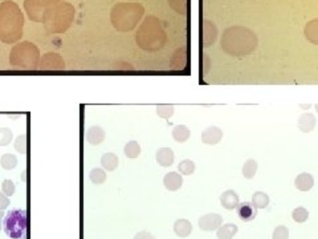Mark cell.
Masks as SVG:
<instances>
[{"mask_svg": "<svg viewBox=\"0 0 318 239\" xmlns=\"http://www.w3.org/2000/svg\"><path fill=\"white\" fill-rule=\"evenodd\" d=\"M236 214L243 222H251L257 217V209L252 205V202H242L236 208Z\"/></svg>", "mask_w": 318, "mask_h": 239, "instance_id": "obj_4", "label": "cell"}, {"mask_svg": "<svg viewBox=\"0 0 318 239\" xmlns=\"http://www.w3.org/2000/svg\"><path fill=\"white\" fill-rule=\"evenodd\" d=\"M28 215L24 209H15L4 215L3 229L11 239H25L27 237Z\"/></svg>", "mask_w": 318, "mask_h": 239, "instance_id": "obj_2", "label": "cell"}, {"mask_svg": "<svg viewBox=\"0 0 318 239\" xmlns=\"http://www.w3.org/2000/svg\"><path fill=\"white\" fill-rule=\"evenodd\" d=\"M300 106H301V108H308V109H309V108H310V105H309V104H308V105H304V104H300Z\"/></svg>", "mask_w": 318, "mask_h": 239, "instance_id": "obj_31", "label": "cell"}, {"mask_svg": "<svg viewBox=\"0 0 318 239\" xmlns=\"http://www.w3.org/2000/svg\"><path fill=\"white\" fill-rule=\"evenodd\" d=\"M106 170L103 169H99V167H96L93 169L92 172L89 173V180L93 182L94 185H101L106 181Z\"/></svg>", "mask_w": 318, "mask_h": 239, "instance_id": "obj_20", "label": "cell"}, {"mask_svg": "<svg viewBox=\"0 0 318 239\" xmlns=\"http://www.w3.org/2000/svg\"><path fill=\"white\" fill-rule=\"evenodd\" d=\"M0 165H1V167L5 169V170H12V169H15V167L18 166V158H16L15 154H3L1 158H0Z\"/></svg>", "mask_w": 318, "mask_h": 239, "instance_id": "obj_18", "label": "cell"}, {"mask_svg": "<svg viewBox=\"0 0 318 239\" xmlns=\"http://www.w3.org/2000/svg\"><path fill=\"white\" fill-rule=\"evenodd\" d=\"M257 47L256 33L248 28L231 27L221 37V48L233 56H243L251 53Z\"/></svg>", "mask_w": 318, "mask_h": 239, "instance_id": "obj_1", "label": "cell"}, {"mask_svg": "<svg viewBox=\"0 0 318 239\" xmlns=\"http://www.w3.org/2000/svg\"><path fill=\"white\" fill-rule=\"evenodd\" d=\"M317 120L312 113H304L298 118V128L302 133H310L316 128Z\"/></svg>", "mask_w": 318, "mask_h": 239, "instance_id": "obj_11", "label": "cell"}, {"mask_svg": "<svg viewBox=\"0 0 318 239\" xmlns=\"http://www.w3.org/2000/svg\"><path fill=\"white\" fill-rule=\"evenodd\" d=\"M4 212L3 210H0V229H1V226H3V221H4Z\"/></svg>", "mask_w": 318, "mask_h": 239, "instance_id": "obj_30", "label": "cell"}, {"mask_svg": "<svg viewBox=\"0 0 318 239\" xmlns=\"http://www.w3.org/2000/svg\"><path fill=\"white\" fill-rule=\"evenodd\" d=\"M15 150L22 154H25L27 152V137L24 134L19 135L15 141Z\"/></svg>", "mask_w": 318, "mask_h": 239, "instance_id": "obj_27", "label": "cell"}, {"mask_svg": "<svg viewBox=\"0 0 318 239\" xmlns=\"http://www.w3.org/2000/svg\"><path fill=\"white\" fill-rule=\"evenodd\" d=\"M163 184H165V187L170 191H176L179 190L183 185V180H182V174L180 173H167L166 176L163 177Z\"/></svg>", "mask_w": 318, "mask_h": 239, "instance_id": "obj_7", "label": "cell"}, {"mask_svg": "<svg viewBox=\"0 0 318 239\" xmlns=\"http://www.w3.org/2000/svg\"><path fill=\"white\" fill-rule=\"evenodd\" d=\"M12 132L8 128H0V146H7L12 141Z\"/></svg>", "mask_w": 318, "mask_h": 239, "instance_id": "obj_24", "label": "cell"}, {"mask_svg": "<svg viewBox=\"0 0 318 239\" xmlns=\"http://www.w3.org/2000/svg\"><path fill=\"white\" fill-rule=\"evenodd\" d=\"M103 140H105V132H103L102 128L98 127V125L90 127L89 129L86 131V141H88L90 145L102 144Z\"/></svg>", "mask_w": 318, "mask_h": 239, "instance_id": "obj_9", "label": "cell"}, {"mask_svg": "<svg viewBox=\"0 0 318 239\" xmlns=\"http://www.w3.org/2000/svg\"><path fill=\"white\" fill-rule=\"evenodd\" d=\"M190 135H191V131L186 125H176L172 129V138L179 144H183V142L188 141Z\"/></svg>", "mask_w": 318, "mask_h": 239, "instance_id": "obj_15", "label": "cell"}, {"mask_svg": "<svg viewBox=\"0 0 318 239\" xmlns=\"http://www.w3.org/2000/svg\"><path fill=\"white\" fill-rule=\"evenodd\" d=\"M238 226L235 223H225L216 230V237H218V239H232L235 235L238 234Z\"/></svg>", "mask_w": 318, "mask_h": 239, "instance_id": "obj_13", "label": "cell"}, {"mask_svg": "<svg viewBox=\"0 0 318 239\" xmlns=\"http://www.w3.org/2000/svg\"><path fill=\"white\" fill-rule=\"evenodd\" d=\"M294 186L300 191H309L314 186V178L309 173H301L294 180Z\"/></svg>", "mask_w": 318, "mask_h": 239, "instance_id": "obj_10", "label": "cell"}, {"mask_svg": "<svg viewBox=\"0 0 318 239\" xmlns=\"http://www.w3.org/2000/svg\"><path fill=\"white\" fill-rule=\"evenodd\" d=\"M157 114L161 118H170L172 114H174V105H167V104H162L157 106Z\"/></svg>", "mask_w": 318, "mask_h": 239, "instance_id": "obj_23", "label": "cell"}, {"mask_svg": "<svg viewBox=\"0 0 318 239\" xmlns=\"http://www.w3.org/2000/svg\"><path fill=\"white\" fill-rule=\"evenodd\" d=\"M101 165L103 170L106 172H113L118 167V157L114 153H105L101 157Z\"/></svg>", "mask_w": 318, "mask_h": 239, "instance_id": "obj_14", "label": "cell"}, {"mask_svg": "<svg viewBox=\"0 0 318 239\" xmlns=\"http://www.w3.org/2000/svg\"><path fill=\"white\" fill-rule=\"evenodd\" d=\"M272 239H289V229L287 226H277L273 230Z\"/></svg>", "mask_w": 318, "mask_h": 239, "instance_id": "obj_26", "label": "cell"}, {"mask_svg": "<svg viewBox=\"0 0 318 239\" xmlns=\"http://www.w3.org/2000/svg\"><path fill=\"white\" fill-rule=\"evenodd\" d=\"M9 206V197H7L3 193H0V210H3L4 212L5 209Z\"/></svg>", "mask_w": 318, "mask_h": 239, "instance_id": "obj_28", "label": "cell"}, {"mask_svg": "<svg viewBox=\"0 0 318 239\" xmlns=\"http://www.w3.org/2000/svg\"><path fill=\"white\" fill-rule=\"evenodd\" d=\"M134 239H154V237L148 231H139L138 234L134 237Z\"/></svg>", "mask_w": 318, "mask_h": 239, "instance_id": "obj_29", "label": "cell"}, {"mask_svg": "<svg viewBox=\"0 0 318 239\" xmlns=\"http://www.w3.org/2000/svg\"><path fill=\"white\" fill-rule=\"evenodd\" d=\"M123 153L127 158H137L141 154V146L137 141H129L123 148Z\"/></svg>", "mask_w": 318, "mask_h": 239, "instance_id": "obj_19", "label": "cell"}, {"mask_svg": "<svg viewBox=\"0 0 318 239\" xmlns=\"http://www.w3.org/2000/svg\"><path fill=\"white\" fill-rule=\"evenodd\" d=\"M257 167H259V163L256 159L253 158H249L245 163H244V166H243V176L245 177L246 180H252L253 177L256 176V172H257Z\"/></svg>", "mask_w": 318, "mask_h": 239, "instance_id": "obj_17", "label": "cell"}, {"mask_svg": "<svg viewBox=\"0 0 318 239\" xmlns=\"http://www.w3.org/2000/svg\"><path fill=\"white\" fill-rule=\"evenodd\" d=\"M252 205L256 209H265L268 208L269 205V197L264 191H256L255 194L252 195Z\"/></svg>", "mask_w": 318, "mask_h": 239, "instance_id": "obj_16", "label": "cell"}, {"mask_svg": "<svg viewBox=\"0 0 318 239\" xmlns=\"http://www.w3.org/2000/svg\"><path fill=\"white\" fill-rule=\"evenodd\" d=\"M197 225L200 227V230L203 231H216L220 226L223 225V218L219 214H206L202 215L197 221Z\"/></svg>", "mask_w": 318, "mask_h": 239, "instance_id": "obj_3", "label": "cell"}, {"mask_svg": "<svg viewBox=\"0 0 318 239\" xmlns=\"http://www.w3.org/2000/svg\"><path fill=\"white\" fill-rule=\"evenodd\" d=\"M16 191V187H15V184L11 180H4L3 184H1V193L5 194L7 197H12Z\"/></svg>", "mask_w": 318, "mask_h": 239, "instance_id": "obj_25", "label": "cell"}, {"mask_svg": "<svg viewBox=\"0 0 318 239\" xmlns=\"http://www.w3.org/2000/svg\"><path fill=\"white\" fill-rule=\"evenodd\" d=\"M220 203L227 210H233V209L238 208V205L240 203L239 194L235 190H225L224 193L220 195Z\"/></svg>", "mask_w": 318, "mask_h": 239, "instance_id": "obj_6", "label": "cell"}, {"mask_svg": "<svg viewBox=\"0 0 318 239\" xmlns=\"http://www.w3.org/2000/svg\"><path fill=\"white\" fill-rule=\"evenodd\" d=\"M314 108H316V110H317V113H318V104H316V106H314Z\"/></svg>", "mask_w": 318, "mask_h": 239, "instance_id": "obj_32", "label": "cell"}, {"mask_svg": "<svg viewBox=\"0 0 318 239\" xmlns=\"http://www.w3.org/2000/svg\"><path fill=\"white\" fill-rule=\"evenodd\" d=\"M174 233L180 238H187L193 233V225L187 219H178L174 223Z\"/></svg>", "mask_w": 318, "mask_h": 239, "instance_id": "obj_12", "label": "cell"}, {"mask_svg": "<svg viewBox=\"0 0 318 239\" xmlns=\"http://www.w3.org/2000/svg\"><path fill=\"white\" fill-rule=\"evenodd\" d=\"M223 138V131L219 127H208L202 133V142L206 145L219 144Z\"/></svg>", "mask_w": 318, "mask_h": 239, "instance_id": "obj_5", "label": "cell"}, {"mask_svg": "<svg viewBox=\"0 0 318 239\" xmlns=\"http://www.w3.org/2000/svg\"><path fill=\"white\" fill-rule=\"evenodd\" d=\"M155 159L157 162L163 167H169L174 163L175 156L171 148H159L155 154Z\"/></svg>", "mask_w": 318, "mask_h": 239, "instance_id": "obj_8", "label": "cell"}, {"mask_svg": "<svg viewBox=\"0 0 318 239\" xmlns=\"http://www.w3.org/2000/svg\"><path fill=\"white\" fill-rule=\"evenodd\" d=\"M178 170L182 176H191L195 172V162L193 159H183L178 165Z\"/></svg>", "mask_w": 318, "mask_h": 239, "instance_id": "obj_21", "label": "cell"}, {"mask_svg": "<svg viewBox=\"0 0 318 239\" xmlns=\"http://www.w3.org/2000/svg\"><path fill=\"white\" fill-rule=\"evenodd\" d=\"M292 218L293 221L297 222V223H304V222L308 221L309 218V212L305 208H296L293 212H292Z\"/></svg>", "mask_w": 318, "mask_h": 239, "instance_id": "obj_22", "label": "cell"}]
</instances>
